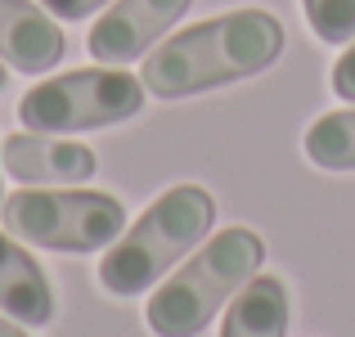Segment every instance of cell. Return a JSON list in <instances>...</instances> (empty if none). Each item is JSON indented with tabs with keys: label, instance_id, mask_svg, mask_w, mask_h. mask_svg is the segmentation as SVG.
I'll list each match as a JSON object with an SVG mask.
<instances>
[{
	"label": "cell",
	"instance_id": "1",
	"mask_svg": "<svg viewBox=\"0 0 355 337\" xmlns=\"http://www.w3.org/2000/svg\"><path fill=\"white\" fill-rule=\"evenodd\" d=\"M284 54V23L270 9H230L166 36L144 54L139 81L153 99H189L266 72Z\"/></svg>",
	"mask_w": 355,
	"mask_h": 337
},
{
	"label": "cell",
	"instance_id": "2",
	"mask_svg": "<svg viewBox=\"0 0 355 337\" xmlns=\"http://www.w3.org/2000/svg\"><path fill=\"white\" fill-rule=\"evenodd\" d=\"M261 261H266V239L257 230H243V225L220 230L216 239L198 243L171 279L153 288L144 324L157 337H198L216 320L220 306L234 302V293L252 275H261Z\"/></svg>",
	"mask_w": 355,
	"mask_h": 337
},
{
	"label": "cell",
	"instance_id": "3",
	"mask_svg": "<svg viewBox=\"0 0 355 337\" xmlns=\"http://www.w3.org/2000/svg\"><path fill=\"white\" fill-rule=\"evenodd\" d=\"M216 225V202L202 184H175L130 225L113 248L99 257V284L113 297H139L157 288V279L184 261Z\"/></svg>",
	"mask_w": 355,
	"mask_h": 337
},
{
	"label": "cell",
	"instance_id": "4",
	"mask_svg": "<svg viewBox=\"0 0 355 337\" xmlns=\"http://www.w3.org/2000/svg\"><path fill=\"white\" fill-rule=\"evenodd\" d=\"M0 221L14 239L45 252H104L126 230V207L113 193L81 184H27L0 202Z\"/></svg>",
	"mask_w": 355,
	"mask_h": 337
},
{
	"label": "cell",
	"instance_id": "5",
	"mask_svg": "<svg viewBox=\"0 0 355 337\" xmlns=\"http://www.w3.org/2000/svg\"><path fill=\"white\" fill-rule=\"evenodd\" d=\"M144 81L113 68H81L32 86L18 99V121L41 135H72V130H99L130 121L144 108Z\"/></svg>",
	"mask_w": 355,
	"mask_h": 337
},
{
	"label": "cell",
	"instance_id": "6",
	"mask_svg": "<svg viewBox=\"0 0 355 337\" xmlns=\"http://www.w3.org/2000/svg\"><path fill=\"white\" fill-rule=\"evenodd\" d=\"M193 0H113L108 14L90 27V59L95 63H121L144 59L148 45H157L166 36V27H175V18L189 9Z\"/></svg>",
	"mask_w": 355,
	"mask_h": 337
},
{
	"label": "cell",
	"instance_id": "7",
	"mask_svg": "<svg viewBox=\"0 0 355 337\" xmlns=\"http://www.w3.org/2000/svg\"><path fill=\"white\" fill-rule=\"evenodd\" d=\"M0 157H5V171L23 184H86L99 166L86 144L59 139V135H41V130L9 135Z\"/></svg>",
	"mask_w": 355,
	"mask_h": 337
},
{
	"label": "cell",
	"instance_id": "8",
	"mask_svg": "<svg viewBox=\"0 0 355 337\" xmlns=\"http://www.w3.org/2000/svg\"><path fill=\"white\" fill-rule=\"evenodd\" d=\"M0 59L14 72H50L63 59V32L54 14L32 0H0Z\"/></svg>",
	"mask_w": 355,
	"mask_h": 337
},
{
	"label": "cell",
	"instance_id": "9",
	"mask_svg": "<svg viewBox=\"0 0 355 337\" xmlns=\"http://www.w3.org/2000/svg\"><path fill=\"white\" fill-rule=\"evenodd\" d=\"M0 311L32 329H45L54 320L50 275L36 266V257L23 243H14L9 230H0Z\"/></svg>",
	"mask_w": 355,
	"mask_h": 337
},
{
	"label": "cell",
	"instance_id": "10",
	"mask_svg": "<svg viewBox=\"0 0 355 337\" xmlns=\"http://www.w3.org/2000/svg\"><path fill=\"white\" fill-rule=\"evenodd\" d=\"M293 297L279 275H252L234 293L220 324V337H288Z\"/></svg>",
	"mask_w": 355,
	"mask_h": 337
},
{
	"label": "cell",
	"instance_id": "11",
	"mask_svg": "<svg viewBox=\"0 0 355 337\" xmlns=\"http://www.w3.org/2000/svg\"><path fill=\"white\" fill-rule=\"evenodd\" d=\"M302 148L324 171H355V108L315 117L306 139H302Z\"/></svg>",
	"mask_w": 355,
	"mask_h": 337
},
{
	"label": "cell",
	"instance_id": "12",
	"mask_svg": "<svg viewBox=\"0 0 355 337\" xmlns=\"http://www.w3.org/2000/svg\"><path fill=\"white\" fill-rule=\"evenodd\" d=\"M306 23L324 45L355 41V0H302Z\"/></svg>",
	"mask_w": 355,
	"mask_h": 337
},
{
	"label": "cell",
	"instance_id": "13",
	"mask_svg": "<svg viewBox=\"0 0 355 337\" xmlns=\"http://www.w3.org/2000/svg\"><path fill=\"white\" fill-rule=\"evenodd\" d=\"M333 95L347 99V104H355V41L347 45V54L333 63Z\"/></svg>",
	"mask_w": 355,
	"mask_h": 337
},
{
	"label": "cell",
	"instance_id": "14",
	"mask_svg": "<svg viewBox=\"0 0 355 337\" xmlns=\"http://www.w3.org/2000/svg\"><path fill=\"white\" fill-rule=\"evenodd\" d=\"M45 9H50L54 18H63V23H77V18H90L95 9L113 5V0H41Z\"/></svg>",
	"mask_w": 355,
	"mask_h": 337
},
{
	"label": "cell",
	"instance_id": "15",
	"mask_svg": "<svg viewBox=\"0 0 355 337\" xmlns=\"http://www.w3.org/2000/svg\"><path fill=\"white\" fill-rule=\"evenodd\" d=\"M0 337H32V333H27V329H23L18 320H9V315L0 311Z\"/></svg>",
	"mask_w": 355,
	"mask_h": 337
},
{
	"label": "cell",
	"instance_id": "16",
	"mask_svg": "<svg viewBox=\"0 0 355 337\" xmlns=\"http://www.w3.org/2000/svg\"><path fill=\"white\" fill-rule=\"evenodd\" d=\"M5 81H9V72H5V59H0V90H5Z\"/></svg>",
	"mask_w": 355,
	"mask_h": 337
},
{
	"label": "cell",
	"instance_id": "17",
	"mask_svg": "<svg viewBox=\"0 0 355 337\" xmlns=\"http://www.w3.org/2000/svg\"><path fill=\"white\" fill-rule=\"evenodd\" d=\"M0 202H5V193H0Z\"/></svg>",
	"mask_w": 355,
	"mask_h": 337
}]
</instances>
